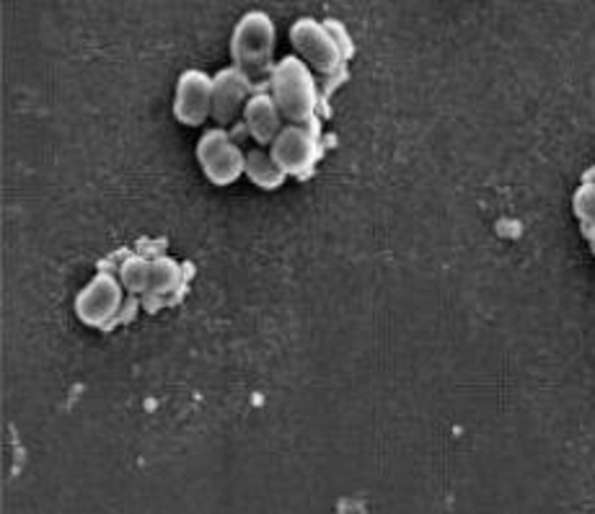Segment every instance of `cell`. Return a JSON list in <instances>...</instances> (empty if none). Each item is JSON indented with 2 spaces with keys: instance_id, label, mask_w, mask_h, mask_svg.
I'll return each instance as SVG.
<instances>
[{
  "instance_id": "obj_5",
  "label": "cell",
  "mask_w": 595,
  "mask_h": 514,
  "mask_svg": "<svg viewBox=\"0 0 595 514\" xmlns=\"http://www.w3.org/2000/svg\"><path fill=\"white\" fill-rule=\"evenodd\" d=\"M122 288L125 284L115 280L112 274H96L86 288L78 292L75 313L83 324L89 326H106L117 316L119 305H122Z\"/></svg>"
},
{
  "instance_id": "obj_12",
  "label": "cell",
  "mask_w": 595,
  "mask_h": 514,
  "mask_svg": "<svg viewBox=\"0 0 595 514\" xmlns=\"http://www.w3.org/2000/svg\"><path fill=\"white\" fill-rule=\"evenodd\" d=\"M179 280H182L179 264L172 261V259H155L153 261V284H151V290H155V292L174 290L176 284H179Z\"/></svg>"
},
{
  "instance_id": "obj_6",
  "label": "cell",
  "mask_w": 595,
  "mask_h": 514,
  "mask_svg": "<svg viewBox=\"0 0 595 514\" xmlns=\"http://www.w3.org/2000/svg\"><path fill=\"white\" fill-rule=\"evenodd\" d=\"M269 153H272V159L278 161V166L285 174H303L318 159L316 135L306 125H288L272 140V150Z\"/></svg>"
},
{
  "instance_id": "obj_2",
  "label": "cell",
  "mask_w": 595,
  "mask_h": 514,
  "mask_svg": "<svg viewBox=\"0 0 595 514\" xmlns=\"http://www.w3.org/2000/svg\"><path fill=\"white\" fill-rule=\"evenodd\" d=\"M233 60L236 68L244 73L249 81H257L272 66V52H275V24L267 13L249 11L246 16L233 28V42H231Z\"/></svg>"
},
{
  "instance_id": "obj_9",
  "label": "cell",
  "mask_w": 595,
  "mask_h": 514,
  "mask_svg": "<svg viewBox=\"0 0 595 514\" xmlns=\"http://www.w3.org/2000/svg\"><path fill=\"white\" fill-rule=\"evenodd\" d=\"M244 122L259 145H272L282 130V112L272 94H254L244 106Z\"/></svg>"
},
{
  "instance_id": "obj_14",
  "label": "cell",
  "mask_w": 595,
  "mask_h": 514,
  "mask_svg": "<svg viewBox=\"0 0 595 514\" xmlns=\"http://www.w3.org/2000/svg\"><path fill=\"white\" fill-rule=\"evenodd\" d=\"M593 223H595V212H593Z\"/></svg>"
},
{
  "instance_id": "obj_1",
  "label": "cell",
  "mask_w": 595,
  "mask_h": 514,
  "mask_svg": "<svg viewBox=\"0 0 595 514\" xmlns=\"http://www.w3.org/2000/svg\"><path fill=\"white\" fill-rule=\"evenodd\" d=\"M272 98L280 106L282 117H288L293 125L314 119L318 89L314 73L301 57H285L272 68Z\"/></svg>"
},
{
  "instance_id": "obj_8",
  "label": "cell",
  "mask_w": 595,
  "mask_h": 514,
  "mask_svg": "<svg viewBox=\"0 0 595 514\" xmlns=\"http://www.w3.org/2000/svg\"><path fill=\"white\" fill-rule=\"evenodd\" d=\"M246 89H249V78L241 73L238 68H229L218 73L212 81V117L221 125H231L238 114H244Z\"/></svg>"
},
{
  "instance_id": "obj_13",
  "label": "cell",
  "mask_w": 595,
  "mask_h": 514,
  "mask_svg": "<svg viewBox=\"0 0 595 514\" xmlns=\"http://www.w3.org/2000/svg\"><path fill=\"white\" fill-rule=\"evenodd\" d=\"M575 212L583 220H593V212H595V184L593 182H585L583 187L578 189Z\"/></svg>"
},
{
  "instance_id": "obj_4",
  "label": "cell",
  "mask_w": 595,
  "mask_h": 514,
  "mask_svg": "<svg viewBox=\"0 0 595 514\" xmlns=\"http://www.w3.org/2000/svg\"><path fill=\"white\" fill-rule=\"evenodd\" d=\"M197 159H200L205 176H208L212 184H218V187L233 184L241 174H244L246 163L244 150L225 135V130L205 132L200 138V145H197Z\"/></svg>"
},
{
  "instance_id": "obj_3",
  "label": "cell",
  "mask_w": 595,
  "mask_h": 514,
  "mask_svg": "<svg viewBox=\"0 0 595 514\" xmlns=\"http://www.w3.org/2000/svg\"><path fill=\"white\" fill-rule=\"evenodd\" d=\"M290 42H293L295 52L301 55V60L306 62L316 73L331 75L337 73L342 66L345 49L339 45V39L331 34L327 24L316 19H298L290 26Z\"/></svg>"
},
{
  "instance_id": "obj_7",
  "label": "cell",
  "mask_w": 595,
  "mask_h": 514,
  "mask_svg": "<svg viewBox=\"0 0 595 514\" xmlns=\"http://www.w3.org/2000/svg\"><path fill=\"white\" fill-rule=\"evenodd\" d=\"M174 112L182 125H205L212 114V78L202 70H187L176 85Z\"/></svg>"
},
{
  "instance_id": "obj_11",
  "label": "cell",
  "mask_w": 595,
  "mask_h": 514,
  "mask_svg": "<svg viewBox=\"0 0 595 514\" xmlns=\"http://www.w3.org/2000/svg\"><path fill=\"white\" fill-rule=\"evenodd\" d=\"M119 282L130 292H148L153 284V261L143 256H130L119 269Z\"/></svg>"
},
{
  "instance_id": "obj_10",
  "label": "cell",
  "mask_w": 595,
  "mask_h": 514,
  "mask_svg": "<svg viewBox=\"0 0 595 514\" xmlns=\"http://www.w3.org/2000/svg\"><path fill=\"white\" fill-rule=\"evenodd\" d=\"M246 176L252 178L254 184L261 189H278L282 184V178L288 174L278 166V161L272 159V153H267V150L261 148H252L249 153H246V163H244Z\"/></svg>"
}]
</instances>
